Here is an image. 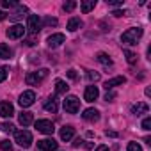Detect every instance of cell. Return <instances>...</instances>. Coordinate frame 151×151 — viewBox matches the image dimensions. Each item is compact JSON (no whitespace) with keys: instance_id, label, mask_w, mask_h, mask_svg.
<instances>
[{"instance_id":"6da1fadb","label":"cell","mask_w":151,"mask_h":151,"mask_svg":"<svg viewBox=\"0 0 151 151\" xmlns=\"http://www.w3.org/2000/svg\"><path fill=\"white\" fill-rule=\"evenodd\" d=\"M142 34H144V30H142L140 27H132V29H128L126 32H123L121 41H123L124 45H132V46H135V45L139 43V39L142 37Z\"/></svg>"},{"instance_id":"7a4b0ae2","label":"cell","mask_w":151,"mask_h":151,"mask_svg":"<svg viewBox=\"0 0 151 151\" xmlns=\"http://www.w3.org/2000/svg\"><path fill=\"white\" fill-rule=\"evenodd\" d=\"M46 77H48V69L43 68V69H39V71H32V73H29L27 77H25V82H27L29 86H39Z\"/></svg>"},{"instance_id":"3957f363","label":"cell","mask_w":151,"mask_h":151,"mask_svg":"<svg viewBox=\"0 0 151 151\" xmlns=\"http://www.w3.org/2000/svg\"><path fill=\"white\" fill-rule=\"evenodd\" d=\"M14 140L18 142V146L27 149L32 146V133L29 130H18V132H14Z\"/></svg>"},{"instance_id":"277c9868","label":"cell","mask_w":151,"mask_h":151,"mask_svg":"<svg viewBox=\"0 0 151 151\" xmlns=\"http://www.w3.org/2000/svg\"><path fill=\"white\" fill-rule=\"evenodd\" d=\"M34 126H36V130H37V132L46 133V135H52V133L55 132L53 123H52V121H48V119H37V121L34 123Z\"/></svg>"},{"instance_id":"5b68a950","label":"cell","mask_w":151,"mask_h":151,"mask_svg":"<svg viewBox=\"0 0 151 151\" xmlns=\"http://www.w3.org/2000/svg\"><path fill=\"white\" fill-rule=\"evenodd\" d=\"M27 29L36 36L41 29H43V23H41V18L37 16V14H29V18H27Z\"/></svg>"},{"instance_id":"8992f818","label":"cell","mask_w":151,"mask_h":151,"mask_svg":"<svg viewBox=\"0 0 151 151\" xmlns=\"http://www.w3.org/2000/svg\"><path fill=\"white\" fill-rule=\"evenodd\" d=\"M80 109V100L77 96H68L64 100V110L69 112V114H77Z\"/></svg>"},{"instance_id":"52a82bcc","label":"cell","mask_w":151,"mask_h":151,"mask_svg":"<svg viewBox=\"0 0 151 151\" xmlns=\"http://www.w3.org/2000/svg\"><path fill=\"white\" fill-rule=\"evenodd\" d=\"M37 147L41 151H57L59 142L53 139H41V140H37Z\"/></svg>"},{"instance_id":"ba28073f","label":"cell","mask_w":151,"mask_h":151,"mask_svg":"<svg viewBox=\"0 0 151 151\" xmlns=\"http://www.w3.org/2000/svg\"><path fill=\"white\" fill-rule=\"evenodd\" d=\"M36 101V93L34 91H25V93H22L20 94V100H18V103L25 109V107H30L32 103Z\"/></svg>"},{"instance_id":"9c48e42d","label":"cell","mask_w":151,"mask_h":151,"mask_svg":"<svg viewBox=\"0 0 151 151\" xmlns=\"http://www.w3.org/2000/svg\"><path fill=\"white\" fill-rule=\"evenodd\" d=\"M6 34H7L9 39H20V37L25 36V29H23V25H13V27L7 29Z\"/></svg>"},{"instance_id":"30bf717a","label":"cell","mask_w":151,"mask_h":151,"mask_svg":"<svg viewBox=\"0 0 151 151\" xmlns=\"http://www.w3.org/2000/svg\"><path fill=\"white\" fill-rule=\"evenodd\" d=\"M64 41H66L64 34H52V36H48V39H46V45H48L50 48H57V46H60Z\"/></svg>"},{"instance_id":"8fae6325","label":"cell","mask_w":151,"mask_h":151,"mask_svg":"<svg viewBox=\"0 0 151 151\" xmlns=\"http://www.w3.org/2000/svg\"><path fill=\"white\" fill-rule=\"evenodd\" d=\"M98 96H100V91H98L96 86H87V87H86V93H84V100H86V101L93 103Z\"/></svg>"},{"instance_id":"7c38bea8","label":"cell","mask_w":151,"mask_h":151,"mask_svg":"<svg viewBox=\"0 0 151 151\" xmlns=\"http://www.w3.org/2000/svg\"><path fill=\"white\" fill-rule=\"evenodd\" d=\"M0 116L2 117H13L14 116V107L9 101H0Z\"/></svg>"},{"instance_id":"4fadbf2b","label":"cell","mask_w":151,"mask_h":151,"mask_svg":"<svg viewBox=\"0 0 151 151\" xmlns=\"http://www.w3.org/2000/svg\"><path fill=\"white\" fill-rule=\"evenodd\" d=\"M82 117H84L86 121H89V123H94V121L100 119V112H98L96 109H86L84 114H82Z\"/></svg>"},{"instance_id":"5bb4252c","label":"cell","mask_w":151,"mask_h":151,"mask_svg":"<svg viewBox=\"0 0 151 151\" xmlns=\"http://www.w3.org/2000/svg\"><path fill=\"white\" fill-rule=\"evenodd\" d=\"M124 82H126L124 77H114V78H110V80L105 82V89L110 91V89H114V87H117V86H123Z\"/></svg>"},{"instance_id":"9a60e30c","label":"cell","mask_w":151,"mask_h":151,"mask_svg":"<svg viewBox=\"0 0 151 151\" xmlns=\"http://www.w3.org/2000/svg\"><path fill=\"white\" fill-rule=\"evenodd\" d=\"M147 110H149V107H147V103H144V101H139V103H135V105L132 107V114H133V116L147 114Z\"/></svg>"},{"instance_id":"2e32d148","label":"cell","mask_w":151,"mask_h":151,"mask_svg":"<svg viewBox=\"0 0 151 151\" xmlns=\"http://www.w3.org/2000/svg\"><path fill=\"white\" fill-rule=\"evenodd\" d=\"M73 135H75V128L73 126H69V124H66V126H62L60 128V139L62 140H71L73 139Z\"/></svg>"},{"instance_id":"e0dca14e","label":"cell","mask_w":151,"mask_h":151,"mask_svg":"<svg viewBox=\"0 0 151 151\" xmlns=\"http://www.w3.org/2000/svg\"><path fill=\"white\" fill-rule=\"evenodd\" d=\"M18 121H20L22 126H29V124L34 123V116H32V112H22L20 117H18Z\"/></svg>"},{"instance_id":"ac0fdd59","label":"cell","mask_w":151,"mask_h":151,"mask_svg":"<svg viewBox=\"0 0 151 151\" xmlns=\"http://www.w3.org/2000/svg\"><path fill=\"white\" fill-rule=\"evenodd\" d=\"M84 27V22L80 20V18H71L69 22H68V30L69 32H75V30H78V29H82Z\"/></svg>"},{"instance_id":"d6986e66","label":"cell","mask_w":151,"mask_h":151,"mask_svg":"<svg viewBox=\"0 0 151 151\" xmlns=\"http://www.w3.org/2000/svg\"><path fill=\"white\" fill-rule=\"evenodd\" d=\"M27 11H29V9H27L25 6H18V7L14 9V13H11V14H9V18H11L13 22H18L20 18H23V14H25Z\"/></svg>"},{"instance_id":"ffe728a7","label":"cell","mask_w":151,"mask_h":151,"mask_svg":"<svg viewBox=\"0 0 151 151\" xmlns=\"http://www.w3.org/2000/svg\"><path fill=\"white\" fill-rule=\"evenodd\" d=\"M96 7V0H84V2L80 4V9H82V13H91L93 9Z\"/></svg>"},{"instance_id":"44dd1931","label":"cell","mask_w":151,"mask_h":151,"mask_svg":"<svg viewBox=\"0 0 151 151\" xmlns=\"http://www.w3.org/2000/svg\"><path fill=\"white\" fill-rule=\"evenodd\" d=\"M96 60L98 62H101L103 66H112V59L105 53V52H100V53H96Z\"/></svg>"},{"instance_id":"7402d4cb","label":"cell","mask_w":151,"mask_h":151,"mask_svg":"<svg viewBox=\"0 0 151 151\" xmlns=\"http://www.w3.org/2000/svg\"><path fill=\"white\" fill-rule=\"evenodd\" d=\"M68 89H69V86H68L64 80H57V82H55V93H57V94H66Z\"/></svg>"},{"instance_id":"603a6c76","label":"cell","mask_w":151,"mask_h":151,"mask_svg":"<svg viewBox=\"0 0 151 151\" xmlns=\"http://www.w3.org/2000/svg\"><path fill=\"white\" fill-rule=\"evenodd\" d=\"M45 110L46 112H52V114L57 112V101H55V98H48L45 101Z\"/></svg>"},{"instance_id":"cb8c5ba5","label":"cell","mask_w":151,"mask_h":151,"mask_svg":"<svg viewBox=\"0 0 151 151\" xmlns=\"http://www.w3.org/2000/svg\"><path fill=\"white\" fill-rule=\"evenodd\" d=\"M13 57V50L7 46V45H0V59H11Z\"/></svg>"},{"instance_id":"d4e9b609","label":"cell","mask_w":151,"mask_h":151,"mask_svg":"<svg viewBox=\"0 0 151 151\" xmlns=\"http://www.w3.org/2000/svg\"><path fill=\"white\" fill-rule=\"evenodd\" d=\"M0 130L6 132V133H13L14 132V124H11V123H0Z\"/></svg>"},{"instance_id":"484cf974","label":"cell","mask_w":151,"mask_h":151,"mask_svg":"<svg viewBox=\"0 0 151 151\" xmlns=\"http://www.w3.org/2000/svg\"><path fill=\"white\" fill-rule=\"evenodd\" d=\"M124 55H126V60H128L130 64H135V62H137V53H133V52H130V50H124Z\"/></svg>"},{"instance_id":"4316f807","label":"cell","mask_w":151,"mask_h":151,"mask_svg":"<svg viewBox=\"0 0 151 151\" xmlns=\"http://www.w3.org/2000/svg\"><path fill=\"white\" fill-rule=\"evenodd\" d=\"M75 7H77V2H75V0H69V2H66V4L62 6V9H64L66 13H71Z\"/></svg>"},{"instance_id":"83f0119b","label":"cell","mask_w":151,"mask_h":151,"mask_svg":"<svg viewBox=\"0 0 151 151\" xmlns=\"http://www.w3.org/2000/svg\"><path fill=\"white\" fill-rule=\"evenodd\" d=\"M41 23H43V25H46V27H55L59 22H57V18H50V16H48V18L41 20Z\"/></svg>"},{"instance_id":"f1b7e54d","label":"cell","mask_w":151,"mask_h":151,"mask_svg":"<svg viewBox=\"0 0 151 151\" xmlns=\"http://www.w3.org/2000/svg\"><path fill=\"white\" fill-rule=\"evenodd\" d=\"M0 149H2V151H13V144L9 140H2V142H0Z\"/></svg>"},{"instance_id":"f546056e","label":"cell","mask_w":151,"mask_h":151,"mask_svg":"<svg viewBox=\"0 0 151 151\" xmlns=\"http://www.w3.org/2000/svg\"><path fill=\"white\" fill-rule=\"evenodd\" d=\"M7 73H9V69L6 66H0V82H4L7 78Z\"/></svg>"},{"instance_id":"4dcf8cb0","label":"cell","mask_w":151,"mask_h":151,"mask_svg":"<svg viewBox=\"0 0 151 151\" xmlns=\"http://www.w3.org/2000/svg\"><path fill=\"white\" fill-rule=\"evenodd\" d=\"M128 151H142L139 142H128Z\"/></svg>"},{"instance_id":"1f68e13d","label":"cell","mask_w":151,"mask_h":151,"mask_svg":"<svg viewBox=\"0 0 151 151\" xmlns=\"http://www.w3.org/2000/svg\"><path fill=\"white\" fill-rule=\"evenodd\" d=\"M87 78L89 80H100V73H96V71H87Z\"/></svg>"},{"instance_id":"d6a6232c","label":"cell","mask_w":151,"mask_h":151,"mask_svg":"<svg viewBox=\"0 0 151 151\" xmlns=\"http://www.w3.org/2000/svg\"><path fill=\"white\" fill-rule=\"evenodd\" d=\"M142 130H146V132L151 130V117H146V119L142 121Z\"/></svg>"},{"instance_id":"836d02e7","label":"cell","mask_w":151,"mask_h":151,"mask_svg":"<svg viewBox=\"0 0 151 151\" xmlns=\"http://www.w3.org/2000/svg\"><path fill=\"white\" fill-rule=\"evenodd\" d=\"M13 6H16V2H13V0H2V7L4 9H9Z\"/></svg>"},{"instance_id":"e575fe53","label":"cell","mask_w":151,"mask_h":151,"mask_svg":"<svg viewBox=\"0 0 151 151\" xmlns=\"http://www.w3.org/2000/svg\"><path fill=\"white\" fill-rule=\"evenodd\" d=\"M114 98H116V93H114V91H107V94H105V100H107V101H112Z\"/></svg>"},{"instance_id":"d590c367","label":"cell","mask_w":151,"mask_h":151,"mask_svg":"<svg viewBox=\"0 0 151 151\" xmlns=\"http://www.w3.org/2000/svg\"><path fill=\"white\" fill-rule=\"evenodd\" d=\"M25 45H29V46H32V45H36V36L32 34V37H29V39L25 41Z\"/></svg>"},{"instance_id":"8d00e7d4","label":"cell","mask_w":151,"mask_h":151,"mask_svg":"<svg viewBox=\"0 0 151 151\" xmlns=\"http://www.w3.org/2000/svg\"><path fill=\"white\" fill-rule=\"evenodd\" d=\"M68 77H69L71 80H75V78H77V71H75V69H69V71H68Z\"/></svg>"},{"instance_id":"74e56055","label":"cell","mask_w":151,"mask_h":151,"mask_svg":"<svg viewBox=\"0 0 151 151\" xmlns=\"http://www.w3.org/2000/svg\"><path fill=\"white\" fill-rule=\"evenodd\" d=\"M109 6H123V0H112V2H107Z\"/></svg>"},{"instance_id":"f35d334b","label":"cell","mask_w":151,"mask_h":151,"mask_svg":"<svg viewBox=\"0 0 151 151\" xmlns=\"http://www.w3.org/2000/svg\"><path fill=\"white\" fill-rule=\"evenodd\" d=\"M112 14H114V16H117V18H119V16H124V14H126V11H124V9H123V11H119V9H117V11H114V13H112Z\"/></svg>"},{"instance_id":"ab89813d","label":"cell","mask_w":151,"mask_h":151,"mask_svg":"<svg viewBox=\"0 0 151 151\" xmlns=\"http://www.w3.org/2000/svg\"><path fill=\"white\" fill-rule=\"evenodd\" d=\"M105 135H107V137H114V139L117 137V133H116V132H110V130H107V132H105Z\"/></svg>"},{"instance_id":"60d3db41","label":"cell","mask_w":151,"mask_h":151,"mask_svg":"<svg viewBox=\"0 0 151 151\" xmlns=\"http://www.w3.org/2000/svg\"><path fill=\"white\" fill-rule=\"evenodd\" d=\"M82 142H84L82 139H75V142H73V146H75V147H78V146H82Z\"/></svg>"},{"instance_id":"b9f144b4","label":"cell","mask_w":151,"mask_h":151,"mask_svg":"<svg viewBox=\"0 0 151 151\" xmlns=\"http://www.w3.org/2000/svg\"><path fill=\"white\" fill-rule=\"evenodd\" d=\"M96 151H109V146H103V144H101V146L96 147Z\"/></svg>"},{"instance_id":"7bdbcfd3","label":"cell","mask_w":151,"mask_h":151,"mask_svg":"<svg viewBox=\"0 0 151 151\" xmlns=\"http://www.w3.org/2000/svg\"><path fill=\"white\" fill-rule=\"evenodd\" d=\"M82 146H84V147H86V149H91V147H93V142H84V144H82Z\"/></svg>"},{"instance_id":"ee69618b","label":"cell","mask_w":151,"mask_h":151,"mask_svg":"<svg viewBox=\"0 0 151 151\" xmlns=\"http://www.w3.org/2000/svg\"><path fill=\"white\" fill-rule=\"evenodd\" d=\"M6 16H7V14H6V13H4V11H2V9H0V22H2V20H4V18H6Z\"/></svg>"}]
</instances>
